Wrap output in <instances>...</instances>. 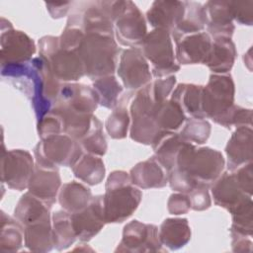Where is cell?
Segmentation results:
<instances>
[{
  "label": "cell",
  "mask_w": 253,
  "mask_h": 253,
  "mask_svg": "<svg viewBox=\"0 0 253 253\" xmlns=\"http://www.w3.org/2000/svg\"><path fill=\"white\" fill-rule=\"evenodd\" d=\"M142 198L140 190L134 186L126 171H113L106 182L103 195L104 212L107 223H121L137 209Z\"/></svg>",
  "instance_id": "cell-1"
},
{
  "label": "cell",
  "mask_w": 253,
  "mask_h": 253,
  "mask_svg": "<svg viewBox=\"0 0 253 253\" xmlns=\"http://www.w3.org/2000/svg\"><path fill=\"white\" fill-rule=\"evenodd\" d=\"M77 52L83 62L85 75L92 80L113 75L117 69L120 48L115 36L87 33Z\"/></svg>",
  "instance_id": "cell-2"
},
{
  "label": "cell",
  "mask_w": 253,
  "mask_h": 253,
  "mask_svg": "<svg viewBox=\"0 0 253 253\" xmlns=\"http://www.w3.org/2000/svg\"><path fill=\"white\" fill-rule=\"evenodd\" d=\"M82 154L80 143L64 133L41 139L34 148L35 164L45 169L57 170L58 166L72 167Z\"/></svg>",
  "instance_id": "cell-3"
},
{
  "label": "cell",
  "mask_w": 253,
  "mask_h": 253,
  "mask_svg": "<svg viewBox=\"0 0 253 253\" xmlns=\"http://www.w3.org/2000/svg\"><path fill=\"white\" fill-rule=\"evenodd\" d=\"M112 16L117 41L129 48H140L147 28L146 20L137 6L129 0L113 1Z\"/></svg>",
  "instance_id": "cell-4"
},
{
  "label": "cell",
  "mask_w": 253,
  "mask_h": 253,
  "mask_svg": "<svg viewBox=\"0 0 253 253\" xmlns=\"http://www.w3.org/2000/svg\"><path fill=\"white\" fill-rule=\"evenodd\" d=\"M31 63L33 66V89L30 99L39 121L53 108L61 83L53 75L48 61L42 55L34 57Z\"/></svg>",
  "instance_id": "cell-5"
},
{
  "label": "cell",
  "mask_w": 253,
  "mask_h": 253,
  "mask_svg": "<svg viewBox=\"0 0 253 253\" xmlns=\"http://www.w3.org/2000/svg\"><path fill=\"white\" fill-rule=\"evenodd\" d=\"M149 84L136 91L129 106V115L132 120L129 128L130 138L145 145H151L161 131L155 122L154 113L157 103L151 96Z\"/></svg>",
  "instance_id": "cell-6"
},
{
  "label": "cell",
  "mask_w": 253,
  "mask_h": 253,
  "mask_svg": "<svg viewBox=\"0 0 253 253\" xmlns=\"http://www.w3.org/2000/svg\"><path fill=\"white\" fill-rule=\"evenodd\" d=\"M140 50L147 61L151 63V74L156 78L170 76L179 71L169 32L154 29L145 36Z\"/></svg>",
  "instance_id": "cell-7"
},
{
  "label": "cell",
  "mask_w": 253,
  "mask_h": 253,
  "mask_svg": "<svg viewBox=\"0 0 253 253\" xmlns=\"http://www.w3.org/2000/svg\"><path fill=\"white\" fill-rule=\"evenodd\" d=\"M235 87L230 74H211L202 90V111L205 119L214 121L234 105Z\"/></svg>",
  "instance_id": "cell-8"
},
{
  "label": "cell",
  "mask_w": 253,
  "mask_h": 253,
  "mask_svg": "<svg viewBox=\"0 0 253 253\" xmlns=\"http://www.w3.org/2000/svg\"><path fill=\"white\" fill-rule=\"evenodd\" d=\"M0 44L1 65L30 62L36 52L34 41L24 32L14 30L11 23L4 18H1Z\"/></svg>",
  "instance_id": "cell-9"
},
{
  "label": "cell",
  "mask_w": 253,
  "mask_h": 253,
  "mask_svg": "<svg viewBox=\"0 0 253 253\" xmlns=\"http://www.w3.org/2000/svg\"><path fill=\"white\" fill-rule=\"evenodd\" d=\"M34 169V158L29 151L23 149L6 151L2 144L1 180L10 189L17 191L28 189Z\"/></svg>",
  "instance_id": "cell-10"
},
{
  "label": "cell",
  "mask_w": 253,
  "mask_h": 253,
  "mask_svg": "<svg viewBox=\"0 0 253 253\" xmlns=\"http://www.w3.org/2000/svg\"><path fill=\"white\" fill-rule=\"evenodd\" d=\"M225 160L222 154L211 147H201L193 151L184 170L198 184L211 187L222 174Z\"/></svg>",
  "instance_id": "cell-11"
},
{
  "label": "cell",
  "mask_w": 253,
  "mask_h": 253,
  "mask_svg": "<svg viewBox=\"0 0 253 253\" xmlns=\"http://www.w3.org/2000/svg\"><path fill=\"white\" fill-rule=\"evenodd\" d=\"M161 252L164 251L159 239L158 227L154 224L131 220L123 230L122 240L116 252Z\"/></svg>",
  "instance_id": "cell-12"
},
{
  "label": "cell",
  "mask_w": 253,
  "mask_h": 253,
  "mask_svg": "<svg viewBox=\"0 0 253 253\" xmlns=\"http://www.w3.org/2000/svg\"><path fill=\"white\" fill-rule=\"evenodd\" d=\"M117 72L124 86L129 91H138L151 82L152 74L148 61L140 48H126L122 51Z\"/></svg>",
  "instance_id": "cell-13"
},
{
  "label": "cell",
  "mask_w": 253,
  "mask_h": 253,
  "mask_svg": "<svg viewBox=\"0 0 253 253\" xmlns=\"http://www.w3.org/2000/svg\"><path fill=\"white\" fill-rule=\"evenodd\" d=\"M99 105V99L92 87L80 83L61 84L55 107L86 116H93Z\"/></svg>",
  "instance_id": "cell-14"
},
{
  "label": "cell",
  "mask_w": 253,
  "mask_h": 253,
  "mask_svg": "<svg viewBox=\"0 0 253 253\" xmlns=\"http://www.w3.org/2000/svg\"><path fill=\"white\" fill-rule=\"evenodd\" d=\"M72 225L79 240L87 242L92 239L107 223L104 212L103 195L92 198L89 205L83 210L71 213Z\"/></svg>",
  "instance_id": "cell-15"
},
{
  "label": "cell",
  "mask_w": 253,
  "mask_h": 253,
  "mask_svg": "<svg viewBox=\"0 0 253 253\" xmlns=\"http://www.w3.org/2000/svg\"><path fill=\"white\" fill-rule=\"evenodd\" d=\"M207 33L211 39L230 38L235 30L230 1H208L204 5Z\"/></svg>",
  "instance_id": "cell-16"
},
{
  "label": "cell",
  "mask_w": 253,
  "mask_h": 253,
  "mask_svg": "<svg viewBox=\"0 0 253 253\" xmlns=\"http://www.w3.org/2000/svg\"><path fill=\"white\" fill-rule=\"evenodd\" d=\"M45 59L48 61L53 75L60 82H74L85 75L84 65L77 50L64 49L59 45Z\"/></svg>",
  "instance_id": "cell-17"
},
{
  "label": "cell",
  "mask_w": 253,
  "mask_h": 253,
  "mask_svg": "<svg viewBox=\"0 0 253 253\" xmlns=\"http://www.w3.org/2000/svg\"><path fill=\"white\" fill-rule=\"evenodd\" d=\"M211 38L207 32L190 35L176 43L175 57L180 65L205 64L211 46Z\"/></svg>",
  "instance_id": "cell-18"
},
{
  "label": "cell",
  "mask_w": 253,
  "mask_h": 253,
  "mask_svg": "<svg viewBox=\"0 0 253 253\" xmlns=\"http://www.w3.org/2000/svg\"><path fill=\"white\" fill-rule=\"evenodd\" d=\"M227 169L232 172L240 166L252 162L253 130L251 126H239L231 134L226 146Z\"/></svg>",
  "instance_id": "cell-19"
},
{
  "label": "cell",
  "mask_w": 253,
  "mask_h": 253,
  "mask_svg": "<svg viewBox=\"0 0 253 253\" xmlns=\"http://www.w3.org/2000/svg\"><path fill=\"white\" fill-rule=\"evenodd\" d=\"M60 186L61 179L58 169H45L35 164V169L28 185V192L50 209L56 202Z\"/></svg>",
  "instance_id": "cell-20"
},
{
  "label": "cell",
  "mask_w": 253,
  "mask_h": 253,
  "mask_svg": "<svg viewBox=\"0 0 253 253\" xmlns=\"http://www.w3.org/2000/svg\"><path fill=\"white\" fill-rule=\"evenodd\" d=\"M185 13V1H154L146 12L147 22L154 28L171 33Z\"/></svg>",
  "instance_id": "cell-21"
},
{
  "label": "cell",
  "mask_w": 253,
  "mask_h": 253,
  "mask_svg": "<svg viewBox=\"0 0 253 253\" xmlns=\"http://www.w3.org/2000/svg\"><path fill=\"white\" fill-rule=\"evenodd\" d=\"M213 202L231 212L249 196L245 194L238 185L233 172L222 173L211 186Z\"/></svg>",
  "instance_id": "cell-22"
},
{
  "label": "cell",
  "mask_w": 253,
  "mask_h": 253,
  "mask_svg": "<svg viewBox=\"0 0 253 253\" xmlns=\"http://www.w3.org/2000/svg\"><path fill=\"white\" fill-rule=\"evenodd\" d=\"M186 142L179 133L166 130H161L152 142L154 158L167 173L175 168L178 154Z\"/></svg>",
  "instance_id": "cell-23"
},
{
  "label": "cell",
  "mask_w": 253,
  "mask_h": 253,
  "mask_svg": "<svg viewBox=\"0 0 253 253\" xmlns=\"http://www.w3.org/2000/svg\"><path fill=\"white\" fill-rule=\"evenodd\" d=\"M131 183L140 189L163 188L167 185V172L154 156L137 163L130 169Z\"/></svg>",
  "instance_id": "cell-24"
},
{
  "label": "cell",
  "mask_w": 253,
  "mask_h": 253,
  "mask_svg": "<svg viewBox=\"0 0 253 253\" xmlns=\"http://www.w3.org/2000/svg\"><path fill=\"white\" fill-rule=\"evenodd\" d=\"M211 46L205 63L214 74H227L235 61L237 51L230 38L211 39Z\"/></svg>",
  "instance_id": "cell-25"
},
{
  "label": "cell",
  "mask_w": 253,
  "mask_h": 253,
  "mask_svg": "<svg viewBox=\"0 0 253 253\" xmlns=\"http://www.w3.org/2000/svg\"><path fill=\"white\" fill-rule=\"evenodd\" d=\"M206 13L201 3L185 1V13L180 23L170 33L172 40L178 43L187 36L204 32L206 28Z\"/></svg>",
  "instance_id": "cell-26"
},
{
  "label": "cell",
  "mask_w": 253,
  "mask_h": 253,
  "mask_svg": "<svg viewBox=\"0 0 253 253\" xmlns=\"http://www.w3.org/2000/svg\"><path fill=\"white\" fill-rule=\"evenodd\" d=\"M162 246L169 250H178L184 247L191 239V228L187 218H166L158 229Z\"/></svg>",
  "instance_id": "cell-27"
},
{
  "label": "cell",
  "mask_w": 253,
  "mask_h": 253,
  "mask_svg": "<svg viewBox=\"0 0 253 253\" xmlns=\"http://www.w3.org/2000/svg\"><path fill=\"white\" fill-rule=\"evenodd\" d=\"M14 216L23 227L42 220L50 219L49 208L30 192L25 193L18 201Z\"/></svg>",
  "instance_id": "cell-28"
},
{
  "label": "cell",
  "mask_w": 253,
  "mask_h": 253,
  "mask_svg": "<svg viewBox=\"0 0 253 253\" xmlns=\"http://www.w3.org/2000/svg\"><path fill=\"white\" fill-rule=\"evenodd\" d=\"M57 198L64 211L69 213H75L86 208L93 196L88 187L79 182L71 181L60 187Z\"/></svg>",
  "instance_id": "cell-29"
},
{
  "label": "cell",
  "mask_w": 253,
  "mask_h": 253,
  "mask_svg": "<svg viewBox=\"0 0 253 253\" xmlns=\"http://www.w3.org/2000/svg\"><path fill=\"white\" fill-rule=\"evenodd\" d=\"M202 90L203 86L181 83L172 92L171 100L192 118L205 119L202 111Z\"/></svg>",
  "instance_id": "cell-30"
},
{
  "label": "cell",
  "mask_w": 253,
  "mask_h": 253,
  "mask_svg": "<svg viewBox=\"0 0 253 253\" xmlns=\"http://www.w3.org/2000/svg\"><path fill=\"white\" fill-rule=\"evenodd\" d=\"M25 246L34 252H48L53 248L50 219L42 220L24 227Z\"/></svg>",
  "instance_id": "cell-31"
},
{
  "label": "cell",
  "mask_w": 253,
  "mask_h": 253,
  "mask_svg": "<svg viewBox=\"0 0 253 253\" xmlns=\"http://www.w3.org/2000/svg\"><path fill=\"white\" fill-rule=\"evenodd\" d=\"M133 91H128L120 97L117 106L108 117L105 126L108 134L114 139L125 138L127 134L129 126V115L127 111V104L133 95Z\"/></svg>",
  "instance_id": "cell-32"
},
{
  "label": "cell",
  "mask_w": 253,
  "mask_h": 253,
  "mask_svg": "<svg viewBox=\"0 0 253 253\" xmlns=\"http://www.w3.org/2000/svg\"><path fill=\"white\" fill-rule=\"evenodd\" d=\"M72 172L76 178L84 183L95 186L100 184L105 177V165L100 156L83 153L72 166Z\"/></svg>",
  "instance_id": "cell-33"
},
{
  "label": "cell",
  "mask_w": 253,
  "mask_h": 253,
  "mask_svg": "<svg viewBox=\"0 0 253 253\" xmlns=\"http://www.w3.org/2000/svg\"><path fill=\"white\" fill-rule=\"evenodd\" d=\"M53 248L57 251H62L70 247L76 240L71 213L66 211H56L51 216Z\"/></svg>",
  "instance_id": "cell-34"
},
{
  "label": "cell",
  "mask_w": 253,
  "mask_h": 253,
  "mask_svg": "<svg viewBox=\"0 0 253 253\" xmlns=\"http://www.w3.org/2000/svg\"><path fill=\"white\" fill-rule=\"evenodd\" d=\"M154 118L159 129L166 131H176L187 119L180 106L171 99L156 104Z\"/></svg>",
  "instance_id": "cell-35"
},
{
  "label": "cell",
  "mask_w": 253,
  "mask_h": 253,
  "mask_svg": "<svg viewBox=\"0 0 253 253\" xmlns=\"http://www.w3.org/2000/svg\"><path fill=\"white\" fill-rule=\"evenodd\" d=\"M25 237L23 225L15 218L6 215L1 211V233H0V251L16 252L23 244Z\"/></svg>",
  "instance_id": "cell-36"
},
{
  "label": "cell",
  "mask_w": 253,
  "mask_h": 253,
  "mask_svg": "<svg viewBox=\"0 0 253 253\" xmlns=\"http://www.w3.org/2000/svg\"><path fill=\"white\" fill-rule=\"evenodd\" d=\"M92 88L98 96L99 105L107 109H114L117 106L120 95L123 92V86L114 75H108L94 80Z\"/></svg>",
  "instance_id": "cell-37"
},
{
  "label": "cell",
  "mask_w": 253,
  "mask_h": 253,
  "mask_svg": "<svg viewBox=\"0 0 253 253\" xmlns=\"http://www.w3.org/2000/svg\"><path fill=\"white\" fill-rule=\"evenodd\" d=\"M232 224L230 234L251 237L253 232V203L248 197L231 212Z\"/></svg>",
  "instance_id": "cell-38"
},
{
  "label": "cell",
  "mask_w": 253,
  "mask_h": 253,
  "mask_svg": "<svg viewBox=\"0 0 253 253\" xmlns=\"http://www.w3.org/2000/svg\"><path fill=\"white\" fill-rule=\"evenodd\" d=\"M86 153L103 156L107 152V140L103 132V125L97 117H93L88 132L78 141Z\"/></svg>",
  "instance_id": "cell-39"
},
{
  "label": "cell",
  "mask_w": 253,
  "mask_h": 253,
  "mask_svg": "<svg viewBox=\"0 0 253 253\" xmlns=\"http://www.w3.org/2000/svg\"><path fill=\"white\" fill-rule=\"evenodd\" d=\"M186 124L179 133L186 141L191 143L203 144L210 137L211 124L202 118L186 119Z\"/></svg>",
  "instance_id": "cell-40"
},
{
  "label": "cell",
  "mask_w": 253,
  "mask_h": 253,
  "mask_svg": "<svg viewBox=\"0 0 253 253\" xmlns=\"http://www.w3.org/2000/svg\"><path fill=\"white\" fill-rule=\"evenodd\" d=\"M213 122L226 128H230L231 126H251L252 110L233 105Z\"/></svg>",
  "instance_id": "cell-41"
},
{
  "label": "cell",
  "mask_w": 253,
  "mask_h": 253,
  "mask_svg": "<svg viewBox=\"0 0 253 253\" xmlns=\"http://www.w3.org/2000/svg\"><path fill=\"white\" fill-rule=\"evenodd\" d=\"M167 180L173 191L183 194H189L198 183L185 171L173 169L167 173Z\"/></svg>",
  "instance_id": "cell-42"
},
{
  "label": "cell",
  "mask_w": 253,
  "mask_h": 253,
  "mask_svg": "<svg viewBox=\"0 0 253 253\" xmlns=\"http://www.w3.org/2000/svg\"><path fill=\"white\" fill-rule=\"evenodd\" d=\"M37 129L41 139H43L51 135L62 133V123L59 117L50 111L38 121Z\"/></svg>",
  "instance_id": "cell-43"
},
{
  "label": "cell",
  "mask_w": 253,
  "mask_h": 253,
  "mask_svg": "<svg viewBox=\"0 0 253 253\" xmlns=\"http://www.w3.org/2000/svg\"><path fill=\"white\" fill-rule=\"evenodd\" d=\"M176 84V77L174 75L167 76L166 78H158L150 82L149 88L153 100L156 103H162L167 100Z\"/></svg>",
  "instance_id": "cell-44"
},
{
  "label": "cell",
  "mask_w": 253,
  "mask_h": 253,
  "mask_svg": "<svg viewBox=\"0 0 253 253\" xmlns=\"http://www.w3.org/2000/svg\"><path fill=\"white\" fill-rule=\"evenodd\" d=\"M230 7L233 21L244 26L253 24V1H230Z\"/></svg>",
  "instance_id": "cell-45"
},
{
  "label": "cell",
  "mask_w": 253,
  "mask_h": 253,
  "mask_svg": "<svg viewBox=\"0 0 253 253\" xmlns=\"http://www.w3.org/2000/svg\"><path fill=\"white\" fill-rule=\"evenodd\" d=\"M210 187L198 184L189 194V199L191 203V209L194 211H205L208 210L211 205V200L209 194Z\"/></svg>",
  "instance_id": "cell-46"
},
{
  "label": "cell",
  "mask_w": 253,
  "mask_h": 253,
  "mask_svg": "<svg viewBox=\"0 0 253 253\" xmlns=\"http://www.w3.org/2000/svg\"><path fill=\"white\" fill-rule=\"evenodd\" d=\"M84 35V32L80 28L66 26L59 36V45L64 49L77 50Z\"/></svg>",
  "instance_id": "cell-47"
},
{
  "label": "cell",
  "mask_w": 253,
  "mask_h": 253,
  "mask_svg": "<svg viewBox=\"0 0 253 253\" xmlns=\"http://www.w3.org/2000/svg\"><path fill=\"white\" fill-rule=\"evenodd\" d=\"M252 166H253V163L249 162L240 166L236 170L232 171L242 191L249 196H252V192H253V167Z\"/></svg>",
  "instance_id": "cell-48"
},
{
  "label": "cell",
  "mask_w": 253,
  "mask_h": 253,
  "mask_svg": "<svg viewBox=\"0 0 253 253\" xmlns=\"http://www.w3.org/2000/svg\"><path fill=\"white\" fill-rule=\"evenodd\" d=\"M167 209L171 214L179 215L187 213L191 209V203L188 194L174 193L167 202Z\"/></svg>",
  "instance_id": "cell-49"
},
{
  "label": "cell",
  "mask_w": 253,
  "mask_h": 253,
  "mask_svg": "<svg viewBox=\"0 0 253 253\" xmlns=\"http://www.w3.org/2000/svg\"><path fill=\"white\" fill-rule=\"evenodd\" d=\"M231 235V246L234 252H250L252 250V241L249 237L230 234Z\"/></svg>",
  "instance_id": "cell-50"
},
{
  "label": "cell",
  "mask_w": 253,
  "mask_h": 253,
  "mask_svg": "<svg viewBox=\"0 0 253 253\" xmlns=\"http://www.w3.org/2000/svg\"><path fill=\"white\" fill-rule=\"evenodd\" d=\"M72 2L63 3H46V9L53 19H59L64 17L70 9Z\"/></svg>",
  "instance_id": "cell-51"
}]
</instances>
